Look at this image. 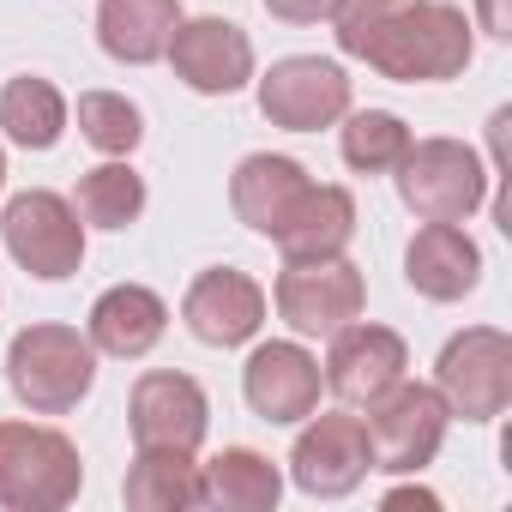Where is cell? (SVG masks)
<instances>
[{"mask_svg": "<svg viewBox=\"0 0 512 512\" xmlns=\"http://www.w3.org/2000/svg\"><path fill=\"white\" fill-rule=\"evenodd\" d=\"M476 43H470V19L452 0H404L398 13H386L350 61H368L380 79H398V85H440V79H458L470 67Z\"/></svg>", "mask_w": 512, "mask_h": 512, "instance_id": "cell-1", "label": "cell"}, {"mask_svg": "<svg viewBox=\"0 0 512 512\" xmlns=\"http://www.w3.org/2000/svg\"><path fill=\"white\" fill-rule=\"evenodd\" d=\"M97 380V350L73 326H25L7 344V386L31 416H67Z\"/></svg>", "mask_w": 512, "mask_h": 512, "instance_id": "cell-2", "label": "cell"}, {"mask_svg": "<svg viewBox=\"0 0 512 512\" xmlns=\"http://www.w3.org/2000/svg\"><path fill=\"white\" fill-rule=\"evenodd\" d=\"M85 488V458L61 428L0 422V506L7 512H61Z\"/></svg>", "mask_w": 512, "mask_h": 512, "instance_id": "cell-3", "label": "cell"}, {"mask_svg": "<svg viewBox=\"0 0 512 512\" xmlns=\"http://www.w3.org/2000/svg\"><path fill=\"white\" fill-rule=\"evenodd\" d=\"M392 175H398V199L422 223H464L488 199V169L458 139H410Z\"/></svg>", "mask_w": 512, "mask_h": 512, "instance_id": "cell-4", "label": "cell"}, {"mask_svg": "<svg viewBox=\"0 0 512 512\" xmlns=\"http://www.w3.org/2000/svg\"><path fill=\"white\" fill-rule=\"evenodd\" d=\"M362 410H368L362 416V434H368L374 470H392V476H410V470L434 464V452L446 440V422H452V410L440 404V392L434 386H416V380H392Z\"/></svg>", "mask_w": 512, "mask_h": 512, "instance_id": "cell-5", "label": "cell"}, {"mask_svg": "<svg viewBox=\"0 0 512 512\" xmlns=\"http://www.w3.org/2000/svg\"><path fill=\"white\" fill-rule=\"evenodd\" d=\"M434 392L464 422H494L512 404V338L500 326H470L446 338L434 362Z\"/></svg>", "mask_w": 512, "mask_h": 512, "instance_id": "cell-6", "label": "cell"}, {"mask_svg": "<svg viewBox=\"0 0 512 512\" xmlns=\"http://www.w3.org/2000/svg\"><path fill=\"white\" fill-rule=\"evenodd\" d=\"M0 241H7V253L43 284H61L85 266V223H79L73 199H61L49 187H31V193L7 199V211H0Z\"/></svg>", "mask_w": 512, "mask_h": 512, "instance_id": "cell-7", "label": "cell"}, {"mask_svg": "<svg viewBox=\"0 0 512 512\" xmlns=\"http://www.w3.org/2000/svg\"><path fill=\"white\" fill-rule=\"evenodd\" d=\"M272 296H278V314L290 320V332L332 338L338 326H350L362 314L368 284L344 253H332V260H284V278Z\"/></svg>", "mask_w": 512, "mask_h": 512, "instance_id": "cell-8", "label": "cell"}, {"mask_svg": "<svg viewBox=\"0 0 512 512\" xmlns=\"http://www.w3.org/2000/svg\"><path fill=\"white\" fill-rule=\"evenodd\" d=\"M260 115L284 133H320L350 115V73L320 55H290L260 79Z\"/></svg>", "mask_w": 512, "mask_h": 512, "instance_id": "cell-9", "label": "cell"}, {"mask_svg": "<svg viewBox=\"0 0 512 512\" xmlns=\"http://www.w3.org/2000/svg\"><path fill=\"white\" fill-rule=\"evenodd\" d=\"M368 470H374V452H368L362 416H344V410L308 416V428L296 434V452H290V476L302 494L344 500L368 482Z\"/></svg>", "mask_w": 512, "mask_h": 512, "instance_id": "cell-10", "label": "cell"}, {"mask_svg": "<svg viewBox=\"0 0 512 512\" xmlns=\"http://www.w3.org/2000/svg\"><path fill=\"white\" fill-rule=\"evenodd\" d=\"M127 428H133V446H169V452H199L205 428H211V404H205V386L193 374H175V368H151L133 380V398H127Z\"/></svg>", "mask_w": 512, "mask_h": 512, "instance_id": "cell-11", "label": "cell"}, {"mask_svg": "<svg viewBox=\"0 0 512 512\" xmlns=\"http://www.w3.org/2000/svg\"><path fill=\"white\" fill-rule=\"evenodd\" d=\"M163 61L199 97H235L253 79V43L229 19H181L169 49H163Z\"/></svg>", "mask_w": 512, "mask_h": 512, "instance_id": "cell-12", "label": "cell"}, {"mask_svg": "<svg viewBox=\"0 0 512 512\" xmlns=\"http://www.w3.org/2000/svg\"><path fill=\"white\" fill-rule=\"evenodd\" d=\"M181 320H187V332H193L199 344L235 350V344H247L253 332L266 326V290L253 284L247 272H235V266H211V272H199V278L187 284Z\"/></svg>", "mask_w": 512, "mask_h": 512, "instance_id": "cell-13", "label": "cell"}, {"mask_svg": "<svg viewBox=\"0 0 512 512\" xmlns=\"http://www.w3.org/2000/svg\"><path fill=\"white\" fill-rule=\"evenodd\" d=\"M404 368H410L404 338H398L392 326H368V320L356 314L350 326H338V332H332V350H326L320 380H326L350 410H362V404H368V398H380L392 380H404Z\"/></svg>", "mask_w": 512, "mask_h": 512, "instance_id": "cell-14", "label": "cell"}, {"mask_svg": "<svg viewBox=\"0 0 512 512\" xmlns=\"http://www.w3.org/2000/svg\"><path fill=\"white\" fill-rule=\"evenodd\" d=\"M241 392H247V410L272 428L308 422L320 410V362L302 344H260L241 368Z\"/></svg>", "mask_w": 512, "mask_h": 512, "instance_id": "cell-15", "label": "cell"}, {"mask_svg": "<svg viewBox=\"0 0 512 512\" xmlns=\"http://www.w3.org/2000/svg\"><path fill=\"white\" fill-rule=\"evenodd\" d=\"M404 278L428 302H464L482 284V247L458 223H422L404 247Z\"/></svg>", "mask_w": 512, "mask_h": 512, "instance_id": "cell-16", "label": "cell"}, {"mask_svg": "<svg viewBox=\"0 0 512 512\" xmlns=\"http://www.w3.org/2000/svg\"><path fill=\"white\" fill-rule=\"evenodd\" d=\"M163 332H169L163 296L145 290V284H115V290H103L91 302V332L85 338H91V350H103L115 362H139V356L157 350Z\"/></svg>", "mask_w": 512, "mask_h": 512, "instance_id": "cell-17", "label": "cell"}, {"mask_svg": "<svg viewBox=\"0 0 512 512\" xmlns=\"http://www.w3.org/2000/svg\"><path fill=\"white\" fill-rule=\"evenodd\" d=\"M302 193H308V169L296 157H278V151H253L229 175V205L253 235H272Z\"/></svg>", "mask_w": 512, "mask_h": 512, "instance_id": "cell-18", "label": "cell"}, {"mask_svg": "<svg viewBox=\"0 0 512 512\" xmlns=\"http://www.w3.org/2000/svg\"><path fill=\"white\" fill-rule=\"evenodd\" d=\"M356 235V199L350 187H314L290 205V217L272 229L278 253L284 260H332V253H344Z\"/></svg>", "mask_w": 512, "mask_h": 512, "instance_id": "cell-19", "label": "cell"}, {"mask_svg": "<svg viewBox=\"0 0 512 512\" xmlns=\"http://www.w3.org/2000/svg\"><path fill=\"white\" fill-rule=\"evenodd\" d=\"M175 25H181V0H103L97 7V43L121 67L163 61Z\"/></svg>", "mask_w": 512, "mask_h": 512, "instance_id": "cell-20", "label": "cell"}, {"mask_svg": "<svg viewBox=\"0 0 512 512\" xmlns=\"http://www.w3.org/2000/svg\"><path fill=\"white\" fill-rule=\"evenodd\" d=\"M284 494V470L253 452V446H223L211 464H199V506L217 512H272Z\"/></svg>", "mask_w": 512, "mask_h": 512, "instance_id": "cell-21", "label": "cell"}, {"mask_svg": "<svg viewBox=\"0 0 512 512\" xmlns=\"http://www.w3.org/2000/svg\"><path fill=\"white\" fill-rule=\"evenodd\" d=\"M121 500L133 512H187V506H199V464H193V452L139 446L133 464H127Z\"/></svg>", "mask_w": 512, "mask_h": 512, "instance_id": "cell-22", "label": "cell"}, {"mask_svg": "<svg viewBox=\"0 0 512 512\" xmlns=\"http://www.w3.org/2000/svg\"><path fill=\"white\" fill-rule=\"evenodd\" d=\"M0 133L25 151H55L67 133V97L37 73L7 79V91H0Z\"/></svg>", "mask_w": 512, "mask_h": 512, "instance_id": "cell-23", "label": "cell"}, {"mask_svg": "<svg viewBox=\"0 0 512 512\" xmlns=\"http://www.w3.org/2000/svg\"><path fill=\"white\" fill-rule=\"evenodd\" d=\"M73 211L97 229H127L139 223L145 211V175L133 163H97L79 175V193H73Z\"/></svg>", "mask_w": 512, "mask_h": 512, "instance_id": "cell-24", "label": "cell"}, {"mask_svg": "<svg viewBox=\"0 0 512 512\" xmlns=\"http://www.w3.org/2000/svg\"><path fill=\"white\" fill-rule=\"evenodd\" d=\"M338 151L356 175H386L398 169V157L410 151V127L392 115V109H362V115H344V133H338Z\"/></svg>", "mask_w": 512, "mask_h": 512, "instance_id": "cell-25", "label": "cell"}, {"mask_svg": "<svg viewBox=\"0 0 512 512\" xmlns=\"http://www.w3.org/2000/svg\"><path fill=\"white\" fill-rule=\"evenodd\" d=\"M79 133L85 145H97L103 157H127L145 139V115L139 103H127L121 91H85L79 97Z\"/></svg>", "mask_w": 512, "mask_h": 512, "instance_id": "cell-26", "label": "cell"}, {"mask_svg": "<svg viewBox=\"0 0 512 512\" xmlns=\"http://www.w3.org/2000/svg\"><path fill=\"white\" fill-rule=\"evenodd\" d=\"M404 7V0H338V7H332V25H338V49L344 55H356V43L386 19V13H398Z\"/></svg>", "mask_w": 512, "mask_h": 512, "instance_id": "cell-27", "label": "cell"}, {"mask_svg": "<svg viewBox=\"0 0 512 512\" xmlns=\"http://www.w3.org/2000/svg\"><path fill=\"white\" fill-rule=\"evenodd\" d=\"M332 7L338 0H266V13L284 25H320V19H332Z\"/></svg>", "mask_w": 512, "mask_h": 512, "instance_id": "cell-28", "label": "cell"}, {"mask_svg": "<svg viewBox=\"0 0 512 512\" xmlns=\"http://www.w3.org/2000/svg\"><path fill=\"white\" fill-rule=\"evenodd\" d=\"M476 7H482V31L506 43V37H512V13H506V0H476Z\"/></svg>", "mask_w": 512, "mask_h": 512, "instance_id": "cell-29", "label": "cell"}, {"mask_svg": "<svg viewBox=\"0 0 512 512\" xmlns=\"http://www.w3.org/2000/svg\"><path fill=\"white\" fill-rule=\"evenodd\" d=\"M386 506H440V500H434L428 488H392V494H386Z\"/></svg>", "mask_w": 512, "mask_h": 512, "instance_id": "cell-30", "label": "cell"}, {"mask_svg": "<svg viewBox=\"0 0 512 512\" xmlns=\"http://www.w3.org/2000/svg\"><path fill=\"white\" fill-rule=\"evenodd\" d=\"M0 187H7V151H0Z\"/></svg>", "mask_w": 512, "mask_h": 512, "instance_id": "cell-31", "label": "cell"}]
</instances>
